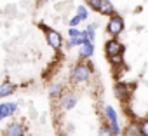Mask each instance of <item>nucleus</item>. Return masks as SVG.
<instances>
[{
	"instance_id": "1",
	"label": "nucleus",
	"mask_w": 148,
	"mask_h": 136,
	"mask_svg": "<svg viewBox=\"0 0 148 136\" xmlns=\"http://www.w3.org/2000/svg\"><path fill=\"white\" fill-rule=\"evenodd\" d=\"M89 75H91V68H89L87 65H84V63L77 65V66L71 70V79L75 80V82H84V80L89 79Z\"/></svg>"
},
{
	"instance_id": "2",
	"label": "nucleus",
	"mask_w": 148,
	"mask_h": 136,
	"mask_svg": "<svg viewBox=\"0 0 148 136\" xmlns=\"http://www.w3.org/2000/svg\"><path fill=\"white\" fill-rule=\"evenodd\" d=\"M122 30H124V21H122V18H120V16H112L110 21H108V33L113 35V37H117V35L122 33Z\"/></svg>"
},
{
	"instance_id": "3",
	"label": "nucleus",
	"mask_w": 148,
	"mask_h": 136,
	"mask_svg": "<svg viewBox=\"0 0 148 136\" xmlns=\"http://www.w3.org/2000/svg\"><path fill=\"white\" fill-rule=\"evenodd\" d=\"M105 52H106V56H108V58L119 56V54H122V44H120L119 40L112 38V40H108V42H106V45H105Z\"/></svg>"
},
{
	"instance_id": "4",
	"label": "nucleus",
	"mask_w": 148,
	"mask_h": 136,
	"mask_svg": "<svg viewBox=\"0 0 148 136\" xmlns=\"http://www.w3.org/2000/svg\"><path fill=\"white\" fill-rule=\"evenodd\" d=\"M45 37H47V42H49V45L52 49H59L63 45V38H61V35L56 30H47L45 32Z\"/></svg>"
},
{
	"instance_id": "5",
	"label": "nucleus",
	"mask_w": 148,
	"mask_h": 136,
	"mask_svg": "<svg viewBox=\"0 0 148 136\" xmlns=\"http://www.w3.org/2000/svg\"><path fill=\"white\" fill-rule=\"evenodd\" d=\"M105 112H106V117H108V120H110V127H112V131H113V134H119L120 133V126H119V120H117V113H115V110H113V106H106L105 108Z\"/></svg>"
},
{
	"instance_id": "6",
	"label": "nucleus",
	"mask_w": 148,
	"mask_h": 136,
	"mask_svg": "<svg viewBox=\"0 0 148 136\" xmlns=\"http://www.w3.org/2000/svg\"><path fill=\"white\" fill-rule=\"evenodd\" d=\"M5 136H25V127L18 122L5 127Z\"/></svg>"
},
{
	"instance_id": "7",
	"label": "nucleus",
	"mask_w": 148,
	"mask_h": 136,
	"mask_svg": "<svg viewBox=\"0 0 148 136\" xmlns=\"http://www.w3.org/2000/svg\"><path fill=\"white\" fill-rule=\"evenodd\" d=\"M16 112V105L14 103H2L0 105V119H5V117H9V115H12Z\"/></svg>"
},
{
	"instance_id": "8",
	"label": "nucleus",
	"mask_w": 148,
	"mask_h": 136,
	"mask_svg": "<svg viewBox=\"0 0 148 136\" xmlns=\"http://www.w3.org/2000/svg\"><path fill=\"white\" fill-rule=\"evenodd\" d=\"M75 103H77V98H75V96H73V94H66V96H63V100H61V108H63V110H70V108L75 106Z\"/></svg>"
},
{
	"instance_id": "9",
	"label": "nucleus",
	"mask_w": 148,
	"mask_h": 136,
	"mask_svg": "<svg viewBox=\"0 0 148 136\" xmlns=\"http://www.w3.org/2000/svg\"><path fill=\"white\" fill-rule=\"evenodd\" d=\"M92 52H94L92 42H91V40H86V42L80 45V56H82V58H89V56H92Z\"/></svg>"
},
{
	"instance_id": "10",
	"label": "nucleus",
	"mask_w": 148,
	"mask_h": 136,
	"mask_svg": "<svg viewBox=\"0 0 148 136\" xmlns=\"http://www.w3.org/2000/svg\"><path fill=\"white\" fill-rule=\"evenodd\" d=\"M101 14H113V4H110V0H103L101 7H99Z\"/></svg>"
},
{
	"instance_id": "11",
	"label": "nucleus",
	"mask_w": 148,
	"mask_h": 136,
	"mask_svg": "<svg viewBox=\"0 0 148 136\" xmlns=\"http://www.w3.org/2000/svg\"><path fill=\"white\" fill-rule=\"evenodd\" d=\"M12 93H14V86L12 84H2L0 86V98H5V96H9Z\"/></svg>"
},
{
	"instance_id": "12",
	"label": "nucleus",
	"mask_w": 148,
	"mask_h": 136,
	"mask_svg": "<svg viewBox=\"0 0 148 136\" xmlns=\"http://www.w3.org/2000/svg\"><path fill=\"white\" fill-rule=\"evenodd\" d=\"M124 136H141L139 126H136V124H131L129 127H125V133H124Z\"/></svg>"
},
{
	"instance_id": "13",
	"label": "nucleus",
	"mask_w": 148,
	"mask_h": 136,
	"mask_svg": "<svg viewBox=\"0 0 148 136\" xmlns=\"http://www.w3.org/2000/svg\"><path fill=\"white\" fill-rule=\"evenodd\" d=\"M99 136H115L110 126H101L99 127Z\"/></svg>"
},
{
	"instance_id": "14",
	"label": "nucleus",
	"mask_w": 148,
	"mask_h": 136,
	"mask_svg": "<svg viewBox=\"0 0 148 136\" xmlns=\"http://www.w3.org/2000/svg\"><path fill=\"white\" fill-rule=\"evenodd\" d=\"M68 35H70V38H79V37L84 35V32H79L77 28H70L68 30Z\"/></svg>"
},
{
	"instance_id": "15",
	"label": "nucleus",
	"mask_w": 148,
	"mask_h": 136,
	"mask_svg": "<svg viewBox=\"0 0 148 136\" xmlns=\"http://www.w3.org/2000/svg\"><path fill=\"white\" fill-rule=\"evenodd\" d=\"M77 16L80 18V21H84V19L87 18V9H86L84 5H80V7L77 9Z\"/></svg>"
},
{
	"instance_id": "16",
	"label": "nucleus",
	"mask_w": 148,
	"mask_h": 136,
	"mask_svg": "<svg viewBox=\"0 0 148 136\" xmlns=\"http://www.w3.org/2000/svg\"><path fill=\"white\" fill-rule=\"evenodd\" d=\"M139 131H141V136H148V119L139 124Z\"/></svg>"
},
{
	"instance_id": "17",
	"label": "nucleus",
	"mask_w": 148,
	"mask_h": 136,
	"mask_svg": "<svg viewBox=\"0 0 148 136\" xmlns=\"http://www.w3.org/2000/svg\"><path fill=\"white\" fill-rule=\"evenodd\" d=\"M101 2H103V0H87V4H89L94 11H98V12H99V7H101Z\"/></svg>"
},
{
	"instance_id": "18",
	"label": "nucleus",
	"mask_w": 148,
	"mask_h": 136,
	"mask_svg": "<svg viewBox=\"0 0 148 136\" xmlns=\"http://www.w3.org/2000/svg\"><path fill=\"white\" fill-rule=\"evenodd\" d=\"M86 35H87V38H89L91 42L94 40V25H91V26L86 30Z\"/></svg>"
},
{
	"instance_id": "19",
	"label": "nucleus",
	"mask_w": 148,
	"mask_h": 136,
	"mask_svg": "<svg viewBox=\"0 0 148 136\" xmlns=\"http://www.w3.org/2000/svg\"><path fill=\"white\" fill-rule=\"evenodd\" d=\"M59 93H61V86H52V89H51V98H56Z\"/></svg>"
},
{
	"instance_id": "20",
	"label": "nucleus",
	"mask_w": 148,
	"mask_h": 136,
	"mask_svg": "<svg viewBox=\"0 0 148 136\" xmlns=\"http://www.w3.org/2000/svg\"><path fill=\"white\" fill-rule=\"evenodd\" d=\"M79 23H80V18H79V16H75V18H73V19L70 21V26H71V28H75Z\"/></svg>"
},
{
	"instance_id": "21",
	"label": "nucleus",
	"mask_w": 148,
	"mask_h": 136,
	"mask_svg": "<svg viewBox=\"0 0 148 136\" xmlns=\"http://www.w3.org/2000/svg\"><path fill=\"white\" fill-rule=\"evenodd\" d=\"M110 61H112V63H120V61H122V54H119V56H113V58H110Z\"/></svg>"
},
{
	"instance_id": "22",
	"label": "nucleus",
	"mask_w": 148,
	"mask_h": 136,
	"mask_svg": "<svg viewBox=\"0 0 148 136\" xmlns=\"http://www.w3.org/2000/svg\"><path fill=\"white\" fill-rule=\"evenodd\" d=\"M110 2H112V0H110Z\"/></svg>"
}]
</instances>
